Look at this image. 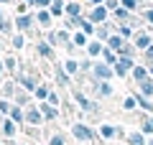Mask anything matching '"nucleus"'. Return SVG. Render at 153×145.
<instances>
[{"label":"nucleus","instance_id":"6","mask_svg":"<svg viewBox=\"0 0 153 145\" xmlns=\"http://www.w3.org/2000/svg\"><path fill=\"white\" fill-rule=\"evenodd\" d=\"M54 76H56V84L59 87H69L71 84V76L66 74V69L61 64H56V69H54Z\"/></svg>","mask_w":153,"mask_h":145},{"label":"nucleus","instance_id":"29","mask_svg":"<svg viewBox=\"0 0 153 145\" xmlns=\"http://www.w3.org/2000/svg\"><path fill=\"white\" fill-rule=\"evenodd\" d=\"M3 66H5V69H8V74H16V66H18V61L16 59H13V56H5V59H3Z\"/></svg>","mask_w":153,"mask_h":145},{"label":"nucleus","instance_id":"48","mask_svg":"<svg viewBox=\"0 0 153 145\" xmlns=\"http://www.w3.org/2000/svg\"><path fill=\"white\" fill-rule=\"evenodd\" d=\"M3 69H5V66H3V61H0V79H3Z\"/></svg>","mask_w":153,"mask_h":145},{"label":"nucleus","instance_id":"42","mask_svg":"<svg viewBox=\"0 0 153 145\" xmlns=\"http://www.w3.org/2000/svg\"><path fill=\"white\" fill-rule=\"evenodd\" d=\"M120 36H123V38H130V36H133V31H130L128 26H120Z\"/></svg>","mask_w":153,"mask_h":145},{"label":"nucleus","instance_id":"17","mask_svg":"<svg viewBox=\"0 0 153 145\" xmlns=\"http://www.w3.org/2000/svg\"><path fill=\"white\" fill-rule=\"evenodd\" d=\"M123 46H125V38H123V36H110L107 38V48H112L115 54H117Z\"/></svg>","mask_w":153,"mask_h":145},{"label":"nucleus","instance_id":"20","mask_svg":"<svg viewBox=\"0 0 153 145\" xmlns=\"http://www.w3.org/2000/svg\"><path fill=\"white\" fill-rule=\"evenodd\" d=\"M138 87H140V94L143 97H153V76H148V79L140 81Z\"/></svg>","mask_w":153,"mask_h":145},{"label":"nucleus","instance_id":"50","mask_svg":"<svg viewBox=\"0 0 153 145\" xmlns=\"http://www.w3.org/2000/svg\"><path fill=\"white\" fill-rule=\"evenodd\" d=\"M92 3H97V5H100V3H102V0H92Z\"/></svg>","mask_w":153,"mask_h":145},{"label":"nucleus","instance_id":"25","mask_svg":"<svg viewBox=\"0 0 153 145\" xmlns=\"http://www.w3.org/2000/svg\"><path fill=\"white\" fill-rule=\"evenodd\" d=\"M71 43L79 46V48H87V43H89V41H87V33H84V31H82V33H74V36H71Z\"/></svg>","mask_w":153,"mask_h":145},{"label":"nucleus","instance_id":"30","mask_svg":"<svg viewBox=\"0 0 153 145\" xmlns=\"http://www.w3.org/2000/svg\"><path fill=\"white\" fill-rule=\"evenodd\" d=\"M79 26H82V31L87 33V36H94V33H97V28H94L92 21H84V18H82V21H79Z\"/></svg>","mask_w":153,"mask_h":145},{"label":"nucleus","instance_id":"40","mask_svg":"<svg viewBox=\"0 0 153 145\" xmlns=\"http://www.w3.org/2000/svg\"><path fill=\"white\" fill-rule=\"evenodd\" d=\"M143 56H146V61H148V64H153V43L146 48V51H143Z\"/></svg>","mask_w":153,"mask_h":145},{"label":"nucleus","instance_id":"3","mask_svg":"<svg viewBox=\"0 0 153 145\" xmlns=\"http://www.w3.org/2000/svg\"><path fill=\"white\" fill-rule=\"evenodd\" d=\"M26 122L33 125V127H38V125H44L46 120H44V115H41V109H38V107H28L26 109Z\"/></svg>","mask_w":153,"mask_h":145},{"label":"nucleus","instance_id":"21","mask_svg":"<svg viewBox=\"0 0 153 145\" xmlns=\"http://www.w3.org/2000/svg\"><path fill=\"white\" fill-rule=\"evenodd\" d=\"M102 51H105V46H102L100 41H89V43H87V54H89V56H100Z\"/></svg>","mask_w":153,"mask_h":145},{"label":"nucleus","instance_id":"24","mask_svg":"<svg viewBox=\"0 0 153 145\" xmlns=\"http://www.w3.org/2000/svg\"><path fill=\"white\" fill-rule=\"evenodd\" d=\"M49 87H46V84H38V89L36 92H33V97H36V99H38V102H46V99H49Z\"/></svg>","mask_w":153,"mask_h":145},{"label":"nucleus","instance_id":"33","mask_svg":"<svg viewBox=\"0 0 153 145\" xmlns=\"http://www.w3.org/2000/svg\"><path fill=\"white\" fill-rule=\"evenodd\" d=\"M10 109H13L10 99H0V112H3V115H10Z\"/></svg>","mask_w":153,"mask_h":145},{"label":"nucleus","instance_id":"26","mask_svg":"<svg viewBox=\"0 0 153 145\" xmlns=\"http://www.w3.org/2000/svg\"><path fill=\"white\" fill-rule=\"evenodd\" d=\"M140 132H143V135H153V115H151V117H143Z\"/></svg>","mask_w":153,"mask_h":145},{"label":"nucleus","instance_id":"49","mask_svg":"<svg viewBox=\"0 0 153 145\" xmlns=\"http://www.w3.org/2000/svg\"><path fill=\"white\" fill-rule=\"evenodd\" d=\"M148 71H151V76H153V64H148Z\"/></svg>","mask_w":153,"mask_h":145},{"label":"nucleus","instance_id":"53","mask_svg":"<svg viewBox=\"0 0 153 145\" xmlns=\"http://www.w3.org/2000/svg\"><path fill=\"white\" fill-rule=\"evenodd\" d=\"M0 3H8V0H0Z\"/></svg>","mask_w":153,"mask_h":145},{"label":"nucleus","instance_id":"46","mask_svg":"<svg viewBox=\"0 0 153 145\" xmlns=\"http://www.w3.org/2000/svg\"><path fill=\"white\" fill-rule=\"evenodd\" d=\"M33 3H36V5H41V8H46V5L51 3V0H33Z\"/></svg>","mask_w":153,"mask_h":145},{"label":"nucleus","instance_id":"12","mask_svg":"<svg viewBox=\"0 0 153 145\" xmlns=\"http://www.w3.org/2000/svg\"><path fill=\"white\" fill-rule=\"evenodd\" d=\"M100 138H102V140L117 138V127H115V125H100Z\"/></svg>","mask_w":153,"mask_h":145},{"label":"nucleus","instance_id":"23","mask_svg":"<svg viewBox=\"0 0 153 145\" xmlns=\"http://www.w3.org/2000/svg\"><path fill=\"white\" fill-rule=\"evenodd\" d=\"M16 26L21 28V31H31V26H33V18H31V16H18Z\"/></svg>","mask_w":153,"mask_h":145},{"label":"nucleus","instance_id":"52","mask_svg":"<svg viewBox=\"0 0 153 145\" xmlns=\"http://www.w3.org/2000/svg\"><path fill=\"white\" fill-rule=\"evenodd\" d=\"M148 145H153V140H148Z\"/></svg>","mask_w":153,"mask_h":145},{"label":"nucleus","instance_id":"47","mask_svg":"<svg viewBox=\"0 0 153 145\" xmlns=\"http://www.w3.org/2000/svg\"><path fill=\"white\" fill-rule=\"evenodd\" d=\"M5 145H16V140H13V138H10V140H5Z\"/></svg>","mask_w":153,"mask_h":145},{"label":"nucleus","instance_id":"38","mask_svg":"<svg viewBox=\"0 0 153 145\" xmlns=\"http://www.w3.org/2000/svg\"><path fill=\"white\" fill-rule=\"evenodd\" d=\"M23 43H26V38H23V33H18V36H13V46H16V48H23Z\"/></svg>","mask_w":153,"mask_h":145},{"label":"nucleus","instance_id":"56","mask_svg":"<svg viewBox=\"0 0 153 145\" xmlns=\"http://www.w3.org/2000/svg\"><path fill=\"white\" fill-rule=\"evenodd\" d=\"M26 145H28V143H26Z\"/></svg>","mask_w":153,"mask_h":145},{"label":"nucleus","instance_id":"14","mask_svg":"<svg viewBox=\"0 0 153 145\" xmlns=\"http://www.w3.org/2000/svg\"><path fill=\"white\" fill-rule=\"evenodd\" d=\"M28 99H31V92L18 89V92H16V97H13V104H18V107H26V104H28Z\"/></svg>","mask_w":153,"mask_h":145},{"label":"nucleus","instance_id":"2","mask_svg":"<svg viewBox=\"0 0 153 145\" xmlns=\"http://www.w3.org/2000/svg\"><path fill=\"white\" fill-rule=\"evenodd\" d=\"M92 76H97L100 81H110L115 76V69L105 61H100V64H92Z\"/></svg>","mask_w":153,"mask_h":145},{"label":"nucleus","instance_id":"19","mask_svg":"<svg viewBox=\"0 0 153 145\" xmlns=\"http://www.w3.org/2000/svg\"><path fill=\"white\" fill-rule=\"evenodd\" d=\"M102 59H105V64H110V66H115V64H117V61H120V56L115 54L112 48H107V46H105V51H102Z\"/></svg>","mask_w":153,"mask_h":145},{"label":"nucleus","instance_id":"15","mask_svg":"<svg viewBox=\"0 0 153 145\" xmlns=\"http://www.w3.org/2000/svg\"><path fill=\"white\" fill-rule=\"evenodd\" d=\"M135 99H138V107H140L143 112H148V115H153V102H151V99H148V97H143L140 92H138V94H135Z\"/></svg>","mask_w":153,"mask_h":145},{"label":"nucleus","instance_id":"44","mask_svg":"<svg viewBox=\"0 0 153 145\" xmlns=\"http://www.w3.org/2000/svg\"><path fill=\"white\" fill-rule=\"evenodd\" d=\"M79 71H92V64H89V61H82V64H79Z\"/></svg>","mask_w":153,"mask_h":145},{"label":"nucleus","instance_id":"27","mask_svg":"<svg viewBox=\"0 0 153 145\" xmlns=\"http://www.w3.org/2000/svg\"><path fill=\"white\" fill-rule=\"evenodd\" d=\"M51 18H54V16H51L49 10H38L36 13V21L41 23V26H51Z\"/></svg>","mask_w":153,"mask_h":145},{"label":"nucleus","instance_id":"28","mask_svg":"<svg viewBox=\"0 0 153 145\" xmlns=\"http://www.w3.org/2000/svg\"><path fill=\"white\" fill-rule=\"evenodd\" d=\"M123 107H125L128 112H133V109L138 107V99H135V94H128L125 99H123Z\"/></svg>","mask_w":153,"mask_h":145},{"label":"nucleus","instance_id":"43","mask_svg":"<svg viewBox=\"0 0 153 145\" xmlns=\"http://www.w3.org/2000/svg\"><path fill=\"white\" fill-rule=\"evenodd\" d=\"M105 8L107 10H117V0H105Z\"/></svg>","mask_w":153,"mask_h":145},{"label":"nucleus","instance_id":"18","mask_svg":"<svg viewBox=\"0 0 153 145\" xmlns=\"http://www.w3.org/2000/svg\"><path fill=\"white\" fill-rule=\"evenodd\" d=\"M135 46H138V48H143V51H146V48L151 46V36H148L146 31H140V33H135Z\"/></svg>","mask_w":153,"mask_h":145},{"label":"nucleus","instance_id":"54","mask_svg":"<svg viewBox=\"0 0 153 145\" xmlns=\"http://www.w3.org/2000/svg\"><path fill=\"white\" fill-rule=\"evenodd\" d=\"M0 21H3V13H0Z\"/></svg>","mask_w":153,"mask_h":145},{"label":"nucleus","instance_id":"11","mask_svg":"<svg viewBox=\"0 0 153 145\" xmlns=\"http://www.w3.org/2000/svg\"><path fill=\"white\" fill-rule=\"evenodd\" d=\"M8 117H10L16 125H23V122H26V109L18 107V104H13V109H10V115H8Z\"/></svg>","mask_w":153,"mask_h":145},{"label":"nucleus","instance_id":"1","mask_svg":"<svg viewBox=\"0 0 153 145\" xmlns=\"http://www.w3.org/2000/svg\"><path fill=\"white\" fill-rule=\"evenodd\" d=\"M71 135H74L79 143H89V140L97 138V132H94L89 125H84V122H74V125H71Z\"/></svg>","mask_w":153,"mask_h":145},{"label":"nucleus","instance_id":"55","mask_svg":"<svg viewBox=\"0 0 153 145\" xmlns=\"http://www.w3.org/2000/svg\"><path fill=\"white\" fill-rule=\"evenodd\" d=\"M0 48H3V43H0Z\"/></svg>","mask_w":153,"mask_h":145},{"label":"nucleus","instance_id":"16","mask_svg":"<svg viewBox=\"0 0 153 145\" xmlns=\"http://www.w3.org/2000/svg\"><path fill=\"white\" fill-rule=\"evenodd\" d=\"M148 76H151L148 66H135V69H133V81H138V84H140V81H146Z\"/></svg>","mask_w":153,"mask_h":145},{"label":"nucleus","instance_id":"37","mask_svg":"<svg viewBox=\"0 0 153 145\" xmlns=\"http://www.w3.org/2000/svg\"><path fill=\"white\" fill-rule=\"evenodd\" d=\"M97 38H100V41H107V38H110V33H107V28H105V26L97 28Z\"/></svg>","mask_w":153,"mask_h":145},{"label":"nucleus","instance_id":"32","mask_svg":"<svg viewBox=\"0 0 153 145\" xmlns=\"http://www.w3.org/2000/svg\"><path fill=\"white\" fill-rule=\"evenodd\" d=\"M79 10H82V8L76 5V3H69V5H66V16H69V18H82Z\"/></svg>","mask_w":153,"mask_h":145},{"label":"nucleus","instance_id":"9","mask_svg":"<svg viewBox=\"0 0 153 145\" xmlns=\"http://www.w3.org/2000/svg\"><path fill=\"white\" fill-rule=\"evenodd\" d=\"M128 145H148V140H146V135L140 132V130H133V132H128Z\"/></svg>","mask_w":153,"mask_h":145},{"label":"nucleus","instance_id":"39","mask_svg":"<svg viewBox=\"0 0 153 145\" xmlns=\"http://www.w3.org/2000/svg\"><path fill=\"white\" fill-rule=\"evenodd\" d=\"M120 3H123V8L133 10V8H138V3H140V0H120Z\"/></svg>","mask_w":153,"mask_h":145},{"label":"nucleus","instance_id":"13","mask_svg":"<svg viewBox=\"0 0 153 145\" xmlns=\"http://www.w3.org/2000/svg\"><path fill=\"white\" fill-rule=\"evenodd\" d=\"M105 18H107V8H102V5H97L89 13V21L92 23H105Z\"/></svg>","mask_w":153,"mask_h":145},{"label":"nucleus","instance_id":"10","mask_svg":"<svg viewBox=\"0 0 153 145\" xmlns=\"http://www.w3.org/2000/svg\"><path fill=\"white\" fill-rule=\"evenodd\" d=\"M94 94H97L100 99H107V97H112V84H110V81H100L97 89H94Z\"/></svg>","mask_w":153,"mask_h":145},{"label":"nucleus","instance_id":"8","mask_svg":"<svg viewBox=\"0 0 153 145\" xmlns=\"http://www.w3.org/2000/svg\"><path fill=\"white\" fill-rule=\"evenodd\" d=\"M16 92H18V81L13 79V81H5V84H3L0 97H3V99H13V97H16Z\"/></svg>","mask_w":153,"mask_h":145},{"label":"nucleus","instance_id":"35","mask_svg":"<svg viewBox=\"0 0 153 145\" xmlns=\"http://www.w3.org/2000/svg\"><path fill=\"white\" fill-rule=\"evenodd\" d=\"M64 13V8H61V3L56 0V3H51V16H61Z\"/></svg>","mask_w":153,"mask_h":145},{"label":"nucleus","instance_id":"34","mask_svg":"<svg viewBox=\"0 0 153 145\" xmlns=\"http://www.w3.org/2000/svg\"><path fill=\"white\" fill-rule=\"evenodd\" d=\"M115 18H117V21H128V18H130L128 8H117V10H115Z\"/></svg>","mask_w":153,"mask_h":145},{"label":"nucleus","instance_id":"4","mask_svg":"<svg viewBox=\"0 0 153 145\" xmlns=\"http://www.w3.org/2000/svg\"><path fill=\"white\" fill-rule=\"evenodd\" d=\"M41 115H44V120L46 122H54V120H59V107H54V104H49V102H41Z\"/></svg>","mask_w":153,"mask_h":145},{"label":"nucleus","instance_id":"22","mask_svg":"<svg viewBox=\"0 0 153 145\" xmlns=\"http://www.w3.org/2000/svg\"><path fill=\"white\" fill-rule=\"evenodd\" d=\"M64 69H66V74H69V76H76V74H79V61L66 59L64 61Z\"/></svg>","mask_w":153,"mask_h":145},{"label":"nucleus","instance_id":"36","mask_svg":"<svg viewBox=\"0 0 153 145\" xmlns=\"http://www.w3.org/2000/svg\"><path fill=\"white\" fill-rule=\"evenodd\" d=\"M46 102H49V104H54V107H59V94H56V92L51 89V92H49V99H46Z\"/></svg>","mask_w":153,"mask_h":145},{"label":"nucleus","instance_id":"45","mask_svg":"<svg viewBox=\"0 0 153 145\" xmlns=\"http://www.w3.org/2000/svg\"><path fill=\"white\" fill-rule=\"evenodd\" d=\"M143 18H146L148 23H153V10H146V13H143Z\"/></svg>","mask_w":153,"mask_h":145},{"label":"nucleus","instance_id":"7","mask_svg":"<svg viewBox=\"0 0 153 145\" xmlns=\"http://www.w3.org/2000/svg\"><path fill=\"white\" fill-rule=\"evenodd\" d=\"M0 130H3V138H5V140H10V138H16V132H18V127H16V122H13L10 117H8V120H3V125H0Z\"/></svg>","mask_w":153,"mask_h":145},{"label":"nucleus","instance_id":"31","mask_svg":"<svg viewBox=\"0 0 153 145\" xmlns=\"http://www.w3.org/2000/svg\"><path fill=\"white\" fill-rule=\"evenodd\" d=\"M49 145H66V138L61 132H54V135H49Z\"/></svg>","mask_w":153,"mask_h":145},{"label":"nucleus","instance_id":"51","mask_svg":"<svg viewBox=\"0 0 153 145\" xmlns=\"http://www.w3.org/2000/svg\"><path fill=\"white\" fill-rule=\"evenodd\" d=\"M0 125H3V112H0Z\"/></svg>","mask_w":153,"mask_h":145},{"label":"nucleus","instance_id":"41","mask_svg":"<svg viewBox=\"0 0 153 145\" xmlns=\"http://www.w3.org/2000/svg\"><path fill=\"white\" fill-rule=\"evenodd\" d=\"M10 21H0V33H10Z\"/></svg>","mask_w":153,"mask_h":145},{"label":"nucleus","instance_id":"5","mask_svg":"<svg viewBox=\"0 0 153 145\" xmlns=\"http://www.w3.org/2000/svg\"><path fill=\"white\" fill-rule=\"evenodd\" d=\"M36 51H38V56H41V59H49V61H54V46H51L49 41H38Z\"/></svg>","mask_w":153,"mask_h":145}]
</instances>
